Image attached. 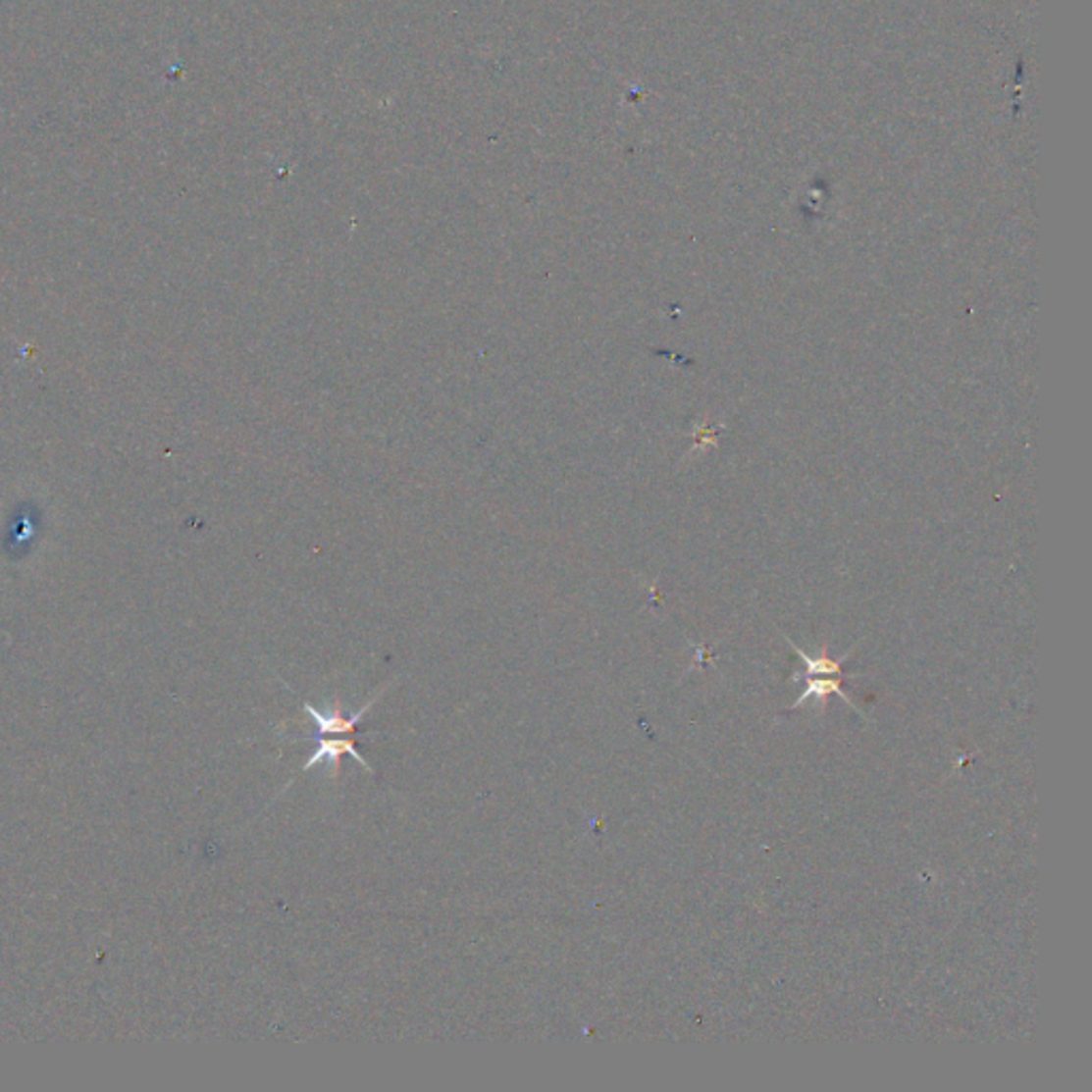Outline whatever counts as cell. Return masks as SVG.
<instances>
[{"mask_svg":"<svg viewBox=\"0 0 1092 1092\" xmlns=\"http://www.w3.org/2000/svg\"><path fill=\"white\" fill-rule=\"evenodd\" d=\"M796 653H799L801 659L806 664V690L801 694L799 702H796L794 706L805 704L808 698H817V701L826 702V698L832 696V694H837L841 701H845L850 706H854V702L841 690V661L845 657H841L837 661L828 659V657L811 659L808 655H805L801 649H796Z\"/></svg>","mask_w":1092,"mask_h":1092,"instance_id":"1","label":"cell"},{"mask_svg":"<svg viewBox=\"0 0 1092 1092\" xmlns=\"http://www.w3.org/2000/svg\"><path fill=\"white\" fill-rule=\"evenodd\" d=\"M341 755H352L365 770H372L370 762H367V759H365L357 750H354V743L348 741V739H331V741H321V743H318L316 752L312 754V757L308 759V762H305L303 770H310V768H314V764H318V762H323V759H327V762H329L331 766H334V775H338L339 757H341Z\"/></svg>","mask_w":1092,"mask_h":1092,"instance_id":"3","label":"cell"},{"mask_svg":"<svg viewBox=\"0 0 1092 1092\" xmlns=\"http://www.w3.org/2000/svg\"><path fill=\"white\" fill-rule=\"evenodd\" d=\"M376 702V698H372L370 702L363 704L357 713H352L350 717H341V706L339 702H336V706L329 710V713H323V710L314 708L310 702H303V710L310 715V719L318 726V732L321 734H348L354 730V726L363 719V715L370 710V706Z\"/></svg>","mask_w":1092,"mask_h":1092,"instance_id":"2","label":"cell"}]
</instances>
